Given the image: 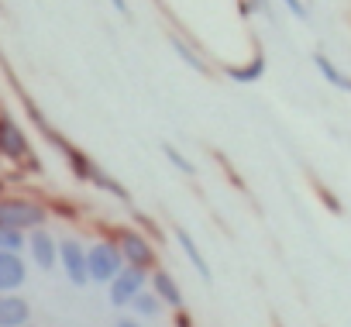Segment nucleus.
Here are the masks:
<instances>
[{"label":"nucleus","instance_id":"obj_1","mask_svg":"<svg viewBox=\"0 0 351 327\" xmlns=\"http://www.w3.org/2000/svg\"><path fill=\"white\" fill-rule=\"evenodd\" d=\"M0 224L28 234V231L49 224V207L32 197H0Z\"/></svg>","mask_w":351,"mask_h":327},{"label":"nucleus","instance_id":"obj_2","mask_svg":"<svg viewBox=\"0 0 351 327\" xmlns=\"http://www.w3.org/2000/svg\"><path fill=\"white\" fill-rule=\"evenodd\" d=\"M86 269H90V282L107 286L124 269V255H121L117 241L114 238H100V241L86 245Z\"/></svg>","mask_w":351,"mask_h":327},{"label":"nucleus","instance_id":"obj_3","mask_svg":"<svg viewBox=\"0 0 351 327\" xmlns=\"http://www.w3.org/2000/svg\"><path fill=\"white\" fill-rule=\"evenodd\" d=\"M114 241L124 255V265H134V269H145V272H152L158 265V252H155V241L148 234H141L134 228H121L114 234Z\"/></svg>","mask_w":351,"mask_h":327},{"label":"nucleus","instance_id":"obj_4","mask_svg":"<svg viewBox=\"0 0 351 327\" xmlns=\"http://www.w3.org/2000/svg\"><path fill=\"white\" fill-rule=\"evenodd\" d=\"M145 286H148V272H145V269H134V265H124V269L107 282V300H110L114 310H128L131 300H134Z\"/></svg>","mask_w":351,"mask_h":327},{"label":"nucleus","instance_id":"obj_5","mask_svg":"<svg viewBox=\"0 0 351 327\" xmlns=\"http://www.w3.org/2000/svg\"><path fill=\"white\" fill-rule=\"evenodd\" d=\"M0 155L11 158V162H32V166H38L35 155H32L28 134L21 131V124L11 114H0Z\"/></svg>","mask_w":351,"mask_h":327},{"label":"nucleus","instance_id":"obj_6","mask_svg":"<svg viewBox=\"0 0 351 327\" xmlns=\"http://www.w3.org/2000/svg\"><path fill=\"white\" fill-rule=\"evenodd\" d=\"M59 265L73 286H90V269H86V245L80 238L59 241Z\"/></svg>","mask_w":351,"mask_h":327},{"label":"nucleus","instance_id":"obj_7","mask_svg":"<svg viewBox=\"0 0 351 327\" xmlns=\"http://www.w3.org/2000/svg\"><path fill=\"white\" fill-rule=\"evenodd\" d=\"M25 248H28L32 262H35L42 272H52V269L59 265V241L49 234V228H35V231H28Z\"/></svg>","mask_w":351,"mask_h":327},{"label":"nucleus","instance_id":"obj_8","mask_svg":"<svg viewBox=\"0 0 351 327\" xmlns=\"http://www.w3.org/2000/svg\"><path fill=\"white\" fill-rule=\"evenodd\" d=\"M148 289H152V293L162 300V306H169V310H183V303H186L180 279H176L172 272H165V269H158V265L148 272Z\"/></svg>","mask_w":351,"mask_h":327},{"label":"nucleus","instance_id":"obj_9","mask_svg":"<svg viewBox=\"0 0 351 327\" xmlns=\"http://www.w3.org/2000/svg\"><path fill=\"white\" fill-rule=\"evenodd\" d=\"M28 282V265L21 252H0V293H18Z\"/></svg>","mask_w":351,"mask_h":327},{"label":"nucleus","instance_id":"obj_10","mask_svg":"<svg viewBox=\"0 0 351 327\" xmlns=\"http://www.w3.org/2000/svg\"><path fill=\"white\" fill-rule=\"evenodd\" d=\"M172 234H176V245H180V252L186 255V262H190V265H193V269L200 272V279H204V282H210V279H214V269H210V262H207V255L200 252V245H197V238H193V234H190L186 228H180V224H176V228H172Z\"/></svg>","mask_w":351,"mask_h":327},{"label":"nucleus","instance_id":"obj_11","mask_svg":"<svg viewBox=\"0 0 351 327\" xmlns=\"http://www.w3.org/2000/svg\"><path fill=\"white\" fill-rule=\"evenodd\" d=\"M32 320V303L18 293H0V327H21Z\"/></svg>","mask_w":351,"mask_h":327},{"label":"nucleus","instance_id":"obj_12","mask_svg":"<svg viewBox=\"0 0 351 327\" xmlns=\"http://www.w3.org/2000/svg\"><path fill=\"white\" fill-rule=\"evenodd\" d=\"M224 76H228L231 83L252 86V83H258V80L265 76V56L255 52V56H252L248 62H241V66H224Z\"/></svg>","mask_w":351,"mask_h":327},{"label":"nucleus","instance_id":"obj_13","mask_svg":"<svg viewBox=\"0 0 351 327\" xmlns=\"http://www.w3.org/2000/svg\"><path fill=\"white\" fill-rule=\"evenodd\" d=\"M313 69L334 86V90H344V93H351V76L330 59V56H324V52H313Z\"/></svg>","mask_w":351,"mask_h":327},{"label":"nucleus","instance_id":"obj_14","mask_svg":"<svg viewBox=\"0 0 351 327\" xmlns=\"http://www.w3.org/2000/svg\"><path fill=\"white\" fill-rule=\"evenodd\" d=\"M169 45H172V52L180 56V59H183V62H186L193 73H200V76H210V62H207V59H204V56H200V52H197V49L186 42V38H180V35H169Z\"/></svg>","mask_w":351,"mask_h":327},{"label":"nucleus","instance_id":"obj_15","mask_svg":"<svg viewBox=\"0 0 351 327\" xmlns=\"http://www.w3.org/2000/svg\"><path fill=\"white\" fill-rule=\"evenodd\" d=\"M128 310H131L138 320H155V317L162 313V300H158V296H155V293L145 286V289H141V293L131 300V306H128Z\"/></svg>","mask_w":351,"mask_h":327},{"label":"nucleus","instance_id":"obj_16","mask_svg":"<svg viewBox=\"0 0 351 327\" xmlns=\"http://www.w3.org/2000/svg\"><path fill=\"white\" fill-rule=\"evenodd\" d=\"M25 241H28V234H25V231L0 224V252H25Z\"/></svg>","mask_w":351,"mask_h":327},{"label":"nucleus","instance_id":"obj_17","mask_svg":"<svg viewBox=\"0 0 351 327\" xmlns=\"http://www.w3.org/2000/svg\"><path fill=\"white\" fill-rule=\"evenodd\" d=\"M162 155H165V158H169L172 166L183 173V176H197V166H193V162H190L180 148H176V145H169V141H165V145H162Z\"/></svg>","mask_w":351,"mask_h":327},{"label":"nucleus","instance_id":"obj_18","mask_svg":"<svg viewBox=\"0 0 351 327\" xmlns=\"http://www.w3.org/2000/svg\"><path fill=\"white\" fill-rule=\"evenodd\" d=\"M238 11L248 14H269V0H238Z\"/></svg>","mask_w":351,"mask_h":327},{"label":"nucleus","instance_id":"obj_19","mask_svg":"<svg viewBox=\"0 0 351 327\" xmlns=\"http://www.w3.org/2000/svg\"><path fill=\"white\" fill-rule=\"evenodd\" d=\"M286 4V11L296 18V21H306L310 18V8H306V0H282Z\"/></svg>","mask_w":351,"mask_h":327},{"label":"nucleus","instance_id":"obj_20","mask_svg":"<svg viewBox=\"0 0 351 327\" xmlns=\"http://www.w3.org/2000/svg\"><path fill=\"white\" fill-rule=\"evenodd\" d=\"M114 327H141V320H138L134 313H121V317L114 320Z\"/></svg>","mask_w":351,"mask_h":327},{"label":"nucleus","instance_id":"obj_21","mask_svg":"<svg viewBox=\"0 0 351 327\" xmlns=\"http://www.w3.org/2000/svg\"><path fill=\"white\" fill-rule=\"evenodd\" d=\"M110 4H114V11H117V14H124V18L131 14V8H128V0H110Z\"/></svg>","mask_w":351,"mask_h":327},{"label":"nucleus","instance_id":"obj_22","mask_svg":"<svg viewBox=\"0 0 351 327\" xmlns=\"http://www.w3.org/2000/svg\"><path fill=\"white\" fill-rule=\"evenodd\" d=\"M176 317H180V327H190V317H186L183 310H176Z\"/></svg>","mask_w":351,"mask_h":327},{"label":"nucleus","instance_id":"obj_23","mask_svg":"<svg viewBox=\"0 0 351 327\" xmlns=\"http://www.w3.org/2000/svg\"><path fill=\"white\" fill-rule=\"evenodd\" d=\"M21 327H35V324H32V320H28V324H21Z\"/></svg>","mask_w":351,"mask_h":327}]
</instances>
